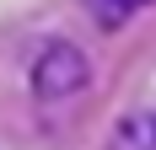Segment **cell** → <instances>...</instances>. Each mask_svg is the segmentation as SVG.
Listing matches in <instances>:
<instances>
[{"mask_svg": "<svg viewBox=\"0 0 156 150\" xmlns=\"http://www.w3.org/2000/svg\"><path fill=\"white\" fill-rule=\"evenodd\" d=\"M86 80H92V70H86V54L76 43H48L32 64V91L38 97H70Z\"/></svg>", "mask_w": 156, "mask_h": 150, "instance_id": "cell-1", "label": "cell"}, {"mask_svg": "<svg viewBox=\"0 0 156 150\" xmlns=\"http://www.w3.org/2000/svg\"><path fill=\"white\" fill-rule=\"evenodd\" d=\"M119 150H156V118H129L119 129Z\"/></svg>", "mask_w": 156, "mask_h": 150, "instance_id": "cell-2", "label": "cell"}, {"mask_svg": "<svg viewBox=\"0 0 156 150\" xmlns=\"http://www.w3.org/2000/svg\"><path fill=\"white\" fill-rule=\"evenodd\" d=\"M140 5H151V0H92V11L102 16V27H119L129 11H140Z\"/></svg>", "mask_w": 156, "mask_h": 150, "instance_id": "cell-3", "label": "cell"}]
</instances>
